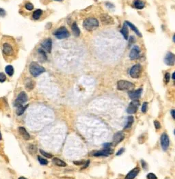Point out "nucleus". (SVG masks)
Segmentation results:
<instances>
[{
  "mask_svg": "<svg viewBox=\"0 0 175 179\" xmlns=\"http://www.w3.org/2000/svg\"><path fill=\"white\" fill-rule=\"evenodd\" d=\"M19 179H27V178H25V177H20Z\"/></svg>",
  "mask_w": 175,
  "mask_h": 179,
  "instance_id": "nucleus-45",
  "label": "nucleus"
},
{
  "mask_svg": "<svg viewBox=\"0 0 175 179\" xmlns=\"http://www.w3.org/2000/svg\"><path fill=\"white\" fill-rule=\"evenodd\" d=\"M124 139V133L122 131H119L116 133V134L114 135L113 141H112V144L113 146H117L118 144L121 142L122 140Z\"/></svg>",
  "mask_w": 175,
  "mask_h": 179,
  "instance_id": "nucleus-11",
  "label": "nucleus"
},
{
  "mask_svg": "<svg viewBox=\"0 0 175 179\" xmlns=\"http://www.w3.org/2000/svg\"><path fill=\"white\" fill-rule=\"evenodd\" d=\"M29 70H30V73L31 75L33 77H35L39 76L45 71V68L35 62H31V64H30Z\"/></svg>",
  "mask_w": 175,
  "mask_h": 179,
  "instance_id": "nucleus-3",
  "label": "nucleus"
},
{
  "mask_svg": "<svg viewBox=\"0 0 175 179\" xmlns=\"http://www.w3.org/2000/svg\"><path fill=\"white\" fill-rule=\"evenodd\" d=\"M42 15H43V10L40 9H38L34 12V13L32 15V17L34 20H38L42 16Z\"/></svg>",
  "mask_w": 175,
  "mask_h": 179,
  "instance_id": "nucleus-24",
  "label": "nucleus"
},
{
  "mask_svg": "<svg viewBox=\"0 0 175 179\" xmlns=\"http://www.w3.org/2000/svg\"><path fill=\"white\" fill-rule=\"evenodd\" d=\"M26 88L29 90H31L32 88H34V83L33 81H30V82H28L26 84Z\"/></svg>",
  "mask_w": 175,
  "mask_h": 179,
  "instance_id": "nucleus-34",
  "label": "nucleus"
},
{
  "mask_svg": "<svg viewBox=\"0 0 175 179\" xmlns=\"http://www.w3.org/2000/svg\"><path fill=\"white\" fill-rule=\"evenodd\" d=\"M38 56H39V58H40V61H42V62H44V61H45V60H47V55H46L45 52V51L43 49H39L38 50Z\"/></svg>",
  "mask_w": 175,
  "mask_h": 179,
  "instance_id": "nucleus-23",
  "label": "nucleus"
},
{
  "mask_svg": "<svg viewBox=\"0 0 175 179\" xmlns=\"http://www.w3.org/2000/svg\"><path fill=\"white\" fill-rule=\"evenodd\" d=\"M125 23H126L127 25V26H129V27H130V28L133 31H134L135 33H136V34H137L138 36H139V37H142V34H141V33L139 32V30H137V27H136L135 25H134L133 23H130L129 21H125Z\"/></svg>",
  "mask_w": 175,
  "mask_h": 179,
  "instance_id": "nucleus-20",
  "label": "nucleus"
},
{
  "mask_svg": "<svg viewBox=\"0 0 175 179\" xmlns=\"http://www.w3.org/2000/svg\"><path fill=\"white\" fill-rule=\"evenodd\" d=\"M27 100H28V97L27 95V94L25 92H21L15 101V106L17 107L23 106V105L26 103Z\"/></svg>",
  "mask_w": 175,
  "mask_h": 179,
  "instance_id": "nucleus-5",
  "label": "nucleus"
},
{
  "mask_svg": "<svg viewBox=\"0 0 175 179\" xmlns=\"http://www.w3.org/2000/svg\"><path fill=\"white\" fill-rule=\"evenodd\" d=\"M174 75H175V73H174L173 75H172V79H174Z\"/></svg>",
  "mask_w": 175,
  "mask_h": 179,
  "instance_id": "nucleus-44",
  "label": "nucleus"
},
{
  "mask_svg": "<svg viewBox=\"0 0 175 179\" xmlns=\"http://www.w3.org/2000/svg\"><path fill=\"white\" fill-rule=\"evenodd\" d=\"M83 27L88 31H93V30H96V28L99 27V21L95 18H87L84 20L83 23Z\"/></svg>",
  "mask_w": 175,
  "mask_h": 179,
  "instance_id": "nucleus-2",
  "label": "nucleus"
},
{
  "mask_svg": "<svg viewBox=\"0 0 175 179\" xmlns=\"http://www.w3.org/2000/svg\"><path fill=\"white\" fill-rule=\"evenodd\" d=\"M40 152L42 153V155H43L44 157H47V158H51V157H53V156H52V155H51V154H49V153H46V152L43 151V150H40Z\"/></svg>",
  "mask_w": 175,
  "mask_h": 179,
  "instance_id": "nucleus-32",
  "label": "nucleus"
},
{
  "mask_svg": "<svg viewBox=\"0 0 175 179\" xmlns=\"http://www.w3.org/2000/svg\"><path fill=\"white\" fill-rule=\"evenodd\" d=\"M6 80V76L4 73H0V83L5 82Z\"/></svg>",
  "mask_w": 175,
  "mask_h": 179,
  "instance_id": "nucleus-31",
  "label": "nucleus"
},
{
  "mask_svg": "<svg viewBox=\"0 0 175 179\" xmlns=\"http://www.w3.org/2000/svg\"><path fill=\"white\" fill-rule=\"evenodd\" d=\"M71 29L72 31L73 32V34H75V36H79L80 35V30L79 28L77 26V24L76 22H74L71 25Z\"/></svg>",
  "mask_w": 175,
  "mask_h": 179,
  "instance_id": "nucleus-22",
  "label": "nucleus"
},
{
  "mask_svg": "<svg viewBox=\"0 0 175 179\" xmlns=\"http://www.w3.org/2000/svg\"><path fill=\"white\" fill-rule=\"evenodd\" d=\"M120 32H121V34H122V35H123L124 39H125V40L128 39V36H129L128 26H127V25L126 23H125V22H124V25H123V27H122V29H121V30H120Z\"/></svg>",
  "mask_w": 175,
  "mask_h": 179,
  "instance_id": "nucleus-19",
  "label": "nucleus"
},
{
  "mask_svg": "<svg viewBox=\"0 0 175 179\" xmlns=\"http://www.w3.org/2000/svg\"><path fill=\"white\" fill-rule=\"evenodd\" d=\"M147 110V103L146 102H144L142 105V112L143 113H146Z\"/></svg>",
  "mask_w": 175,
  "mask_h": 179,
  "instance_id": "nucleus-36",
  "label": "nucleus"
},
{
  "mask_svg": "<svg viewBox=\"0 0 175 179\" xmlns=\"http://www.w3.org/2000/svg\"><path fill=\"white\" fill-rule=\"evenodd\" d=\"M169 138L166 133H163L161 137V144H162V149L164 150H167L168 147H169Z\"/></svg>",
  "mask_w": 175,
  "mask_h": 179,
  "instance_id": "nucleus-12",
  "label": "nucleus"
},
{
  "mask_svg": "<svg viewBox=\"0 0 175 179\" xmlns=\"http://www.w3.org/2000/svg\"><path fill=\"white\" fill-rule=\"evenodd\" d=\"M124 148H121V149L120 150H119V151L118 152V153H117L116 155H121V154H122V153H123V152H124Z\"/></svg>",
  "mask_w": 175,
  "mask_h": 179,
  "instance_id": "nucleus-40",
  "label": "nucleus"
},
{
  "mask_svg": "<svg viewBox=\"0 0 175 179\" xmlns=\"http://www.w3.org/2000/svg\"><path fill=\"white\" fill-rule=\"evenodd\" d=\"M0 45L4 60L10 62L15 60L18 53V46L15 40L10 36H4L1 39Z\"/></svg>",
  "mask_w": 175,
  "mask_h": 179,
  "instance_id": "nucleus-1",
  "label": "nucleus"
},
{
  "mask_svg": "<svg viewBox=\"0 0 175 179\" xmlns=\"http://www.w3.org/2000/svg\"><path fill=\"white\" fill-rule=\"evenodd\" d=\"M164 61L167 66H174L175 62L174 55L172 53L168 52L165 57Z\"/></svg>",
  "mask_w": 175,
  "mask_h": 179,
  "instance_id": "nucleus-13",
  "label": "nucleus"
},
{
  "mask_svg": "<svg viewBox=\"0 0 175 179\" xmlns=\"http://www.w3.org/2000/svg\"><path fill=\"white\" fill-rule=\"evenodd\" d=\"M134 42H135V38H134V36H131L129 39V46L130 47Z\"/></svg>",
  "mask_w": 175,
  "mask_h": 179,
  "instance_id": "nucleus-39",
  "label": "nucleus"
},
{
  "mask_svg": "<svg viewBox=\"0 0 175 179\" xmlns=\"http://www.w3.org/2000/svg\"><path fill=\"white\" fill-rule=\"evenodd\" d=\"M28 107V105H27L25 106H21L19 107H17V111H16V113L18 116H21L24 113V112L25 111L26 108Z\"/></svg>",
  "mask_w": 175,
  "mask_h": 179,
  "instance_id": "nucleus-27",
  "label": "nucleus"
},
{
  "mask_svg": "<svg viewBox=\"0 0 175 179\" xmlns=\"http://www.w3.org/2000/svg\"><path fill=\"white\" fill-rule=\"evenodd\" d=\"M101 21L103 23V24L106 25H109L114 23V20L110 16L107 15V14H103L101 15L100 17Z\"/></svg>",
  "mask_w": 175,
  "mask_h": 179,
  "instance_id": "nucleus-14",
  "label": "nucleus"
},
{
  "mask_svg": "<svg viewBox=\"0 0 175 179\" xmlns=\"http://www.w3.org/2000/svg\"><path fill=\"white\" fill-rule=\"evenodd\" d=\"M54 35L58 39H64L69 37L70 33L65 27H61L54 32Z\"/></svg>",
  "mask_w": 175,
  "mask_h": 179,
  "instance_id": "nucleus-4",
  "label": "nucleus"
},
{
  "mask_svg": "<svg viewBox=\"0 0 175 179\" xmlns=\"http://www.w3.org/2000/svg\"><path fill=\"white\" fill-rule=\"evenodd\" d=\"M19 133H20V135H21V136H22V137H23L24 140H30V134L28 133V132L27 131V130L25 129L24 127H19Z\"/></svg>",
  "mask_w": 175,
  "mask_h": 179,
  "instance_id": "nucleus-18",
  "label": "nucleus"
},
{
  "mask_svg": "<svg viewBox=\"0 0 175 179\" xmlns=\"http://www.w3.org/2000/svg\"><path fill=\"white\" fill-rule=\"evenodd\" d=\"M117 87H118V89L120 90H132L134 88L135 85L133 83L127 81L121 80L118 82Z\"/></svg>",
  "mask_w": 175,
  "mask_h": 179,
  "instance_id": "nucleus-7",
  "label": "nucleus"
},
{
  "mask_svg": "<svg viewBox=\"0 0 175 179\" xmlns=\"http://www.w3.org/2000/svg\"><path fill=\"white\" fill-rule=\"evenodd\" d=\"M147 178L148 179H157L156 175L153 173H149L147 175Z\"/></svg>",
  "mask_w": 175,
  "mask_h": 179,
  "instance_id": "nucleus-33",
  "label": "nucleus"
},
{
  "mask_svg": "<svg viewBox=\"0 0 175 179\" xmlns=\"http://www.w3.org/2000/svg\"><path fill=\"white\" fill-rule=\"evenodd\" d=\"M164 79H165V81H166V84H167V83L169 82L170 79V73H166V75H165V77H164Z\"/></svg>",
  "mask_w": 175,
  "mask_h": 179,
  "instance_id": "nucleus-37",
  "label": "nucleus"
},
{
  "mask_svg": "<svg viewBox=\"0 0 175 179\" xmlns=\"http://www.w3.org/2000/svg\"><path fill=\"white\" fill-rule=\"evenodd\" d=\"M139 56H140V49H139V47H137V46L133 47L129 53L130 59L132 60H137L139 58Z\"/></svg>",
  "mask_w": 175,
  "mask_h": 179,
  "instance_id": "nucleus-9",
  "label": "nucleus"
},
{
  "mask_svg": "<svg viewBox=\"0 0 175 179\" xmlns=\"http://www.w3.org/2000/svg\"><path fill=\"white\" fill-rule=\"evenodd\" d=\"M172 116L173 117V118H174V110H172Z\"/></svg>",
  "mask_w": 175,
  "mask_h": 179,
  "instance_id": "nucleus-42",
  "label": "nucleus"
},
{
  "mask_svg": "<svg viewBox=\"0 0 175 179\" xmlns=\"http://www.w3.org/2000/svg\"><path fill=\"white\" fill-rule=\"evenodd\" d=\"M139 172V168L138 167L134 168L131 171H130L125 176V179H134L137 176Z\"/></svg>",
  "mask_w": 175,
  "mask_h": 179,
  "instance_id": "nucleus-17",
  "label": "nucleus"
},
{
  "mask_svg": "<svg viewBox=\"0 0 175 179\" xmlns=\"http://www.w3.org/2000/svg\"><path fill=\"white\" fill-rule=\"evenodd\" d=\"M134 7L137 9L141 10L144 8L145 6V3L141 0H135L134 2Z\"/></svg>",
  "mask_w": 175,
  "mask_h": 179,
  "instance_id": "nucleus-21",
  "label": "nucleus"
},
{
  "mask_svg": "<svg viewBox=\"0 0 175 179\" xmlns=\"http://www.w3.org/2000/svg\"><path fill=\"white\" fill-rule=\"evenodd\" d=\"M113 154V150L110 148H105V150H100V151L94 152L92 155L95 157H108L109 155Z\"/></svg>",
  "mask_w": 175,
  "mask_h": 179,
  "instance_id": "nucleus-10",
  "label": "nucleus"
},
{
  "mask_svg": "<svg viewBox=\"0 0 175 179\" xmlns=\"http://www.w3.org/2000/svg\"><path fill=\"white\" fill-rule=\"evenodd\" d=\"M41 47L43 49H45L48 53H51L52 49V40L51 38H47L42 42Z\"/></svg>",
  "mask_w": 175,
  "mask_h": 179,
  "instance_id": "nucleus-15",
  "label": "nucleus"
},
{
  "mask_svg": "<svg viewBox=\"0 0 175 179\" xmlns=\"http://www.w3.org/2000/svg\"><path fill=\"white\" fill-rule=\"evenodd\" d=\"M25 9H27V10L31 11V10H32L34 9V6H33V4H32V3H30V2H27L26 4H25Z\"/></svg>",
  "mask_w": 175,
  "mask_h": 179,
  "instance_id": "nucleus-30",
  "label": "nucleus"
},
{
  "mask_svg": "<svg viewBox=\"0 0 175 179\" xmlns=\"http://www.w3.org/2000/svg\"><path fill=\"white\" fill-rule=\"evenodd\" d=\"M5 71H6V73H7V75L10 77H12L14 75V73H15V70H14V68L12 66L8 65L5 68Z\"/></svg>",
  "mask_w": 175,
  "mask_h": 179,
  "instance_id": "nucleus-26",
  "label": "nucleus"
},
{
  "mask_svg": "<svg viewBox=\"0 0 175 179\" xmlns=\"http://www.w3.org/2000/svg\"><path fill=\"white\" fill-rule=\"evenodd\" d=\"M53 163L54 164H55L56 166H61V167H65L66 166V163L65 162H64L63 161L60 159L58 158H53Z\"/></svg>",
  "mask_w": 175,
  "mask_h": 179,
  "instance_id": "nucleus-25",
  "label": "nucleus"
},
{
  "mask_svg": "<svg viewBox=\"0 0 175 179\" xmlns=\"http://www.w3.org/2000/svg\"><path fill=\"white\" fill-rule=\"evenodd\" d=\"M142 92V90L138 89L136 90H134V91H130L128 92V95L129 98L132 100H137L139 99V97H141Z\"/></svg>",
  "mask_w": 175,
  "mask_h": 179,
  "instance_id": "nucleus-16",
  "label": "nucleus"
},
{
  "mask_svg": "<svg viewBox=\"0 0 175 179\" xmlns=\"http://www.w3.org/2000/svg\"><path fill=\"white\" fill-rule=\"evenodd\" d=\"M142 71V67L140 64H137L134 66H132L131 68L129 71V75L132 78L137 79L141 75Z\"/></svg>",
  "mask_w": 175,
  "mask_h": 179,
  "instance_id": "nucleus-6",
  "label": "nucleus"
},
{
  "mask_svg": "<svg viewBox=\"0 0 175 179\" xmlns=\"http://www.w3.org/2000/svg\"><path fill=\"white\" fill-rule=\"evenodd\" d=\"M110 146H111V144L108 143V144H104L103 146H104V147H105V148H109V147H110Z\"/></svg>",
  "mask_w": 175,
  "mask_h": 179,
  "instance_id": "nucleus-41",
  "label": "nucleus"
},
{
  "mask_svg": "<svg viewBox=\"0 0 175 179\" xmlns=\"http://www.w3.org/2000/svg\"><path fill=\"white\" fill-rule=\"evenodd\" d=\"M38 160L41 165H45H45L48 164V161H47L46 159L43 158V157H40V156L38 157Z\"/></svg>",
  "mask_w": 175,
  "mask_h": 179,
  "instance_id": "nucleus-29",
  "label": "nucleus"
},
{
  "mask_svg": "<svg viewBox=\"0 0 175 179\" xmlns=\"http://www.w3.org/2000/svg\"><path fill=\"white\" fill-rule=\"evenodd\" d=\"M56 1H62V0H56Z\"/></svg>",
  "mask_w": 175,
  "mask_h": 179,
  "instance_id": "nucleus-46",
  "label": "nucleus"
},
{
  "mask_svg": "<svg viewBox=\"0 0 175 179\" xmlns=\"http://www.w3.org/2000/svg\"><path fill=\"white\" fill-rule=\"evenodd\" d=\"M6 15V12L5 11V10L3 8H0V17H5Z\"/></svg>",
  "mask_w": 175,
  "mask_h": 179,
  "instance_id": "nucleus-38",
  "label": "nucleus"
},
{
  "mask_svg": "<svg viewBox=\"0 0 175 179\" xmlns=\"http://www.w3.org/2000/svg\"><path fill=\"white\" fill-rule=\"evenodd\" d=\"M139 105V101H137V100L133 101L129 105L128 107H127V112L129 114H135V113L137 112Z\"/></svg>",
  "mask_w": 175,
  "mask_h": 179,
  "instance_id": "nucleus-8",
  "label": "nucleus"
},
{
  "mask_svg": "<svg viewBox=\"0 0 175 179\" xmlns=\"http://www.w3.org/2000/svg\"><path fill=\"white\" fill-rule=\"evenodd\" d=\"M2 133H1V131H0V141L2 140Z\"/></svg>",
  "mask_w": 175,
  "mask_h": 179,
  "instance_id": "nucleus-43",
  "label": "nucleus"
},
{
  "mask_svg": "<svg viewBox=\"0 0 175 179\" xmlns=\"http://www.w3.org/2000/svg\"><path fill=\"white\" fill-rule=\"evenodd\" d=\"M154 125L155 127V129H156L159 130V129H161V124H160V122L159 121H157V120H155Z\"/></svg>",
  "mask_w": 175,
  "mask_h": 179,
  "instance_id": "nucleus-35",
  "label": "nucleus"
},
{
  "mask_svg": "<svg viewBox=\"0 0 175 179\" xmlns=\"http://www.w3.org/2000/svg\"><path fill=\"white\" fill-rule=\"evenodd\" d=\"M134 122V118L132 116H129L128 120H127V123L126 126L124 127V129H130L132 126V124Z\"/></svg>",
  "mask_w": 175,
  "mask_h": 179,
  "instance_id": "nucleus-28",
  "label": "nucleus"
}]
</instances>
